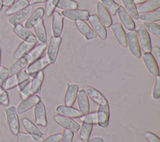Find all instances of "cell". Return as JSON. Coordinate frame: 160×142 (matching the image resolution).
<instances>
[{"instance_id":"56","label":"cell","mask_w":160,"mask_h":142,"mask_svg":"<svg viewBox=\"0 0 160 142\" xmlns=\"http://www.w3.org/2000/svg\"><path fill=\"white\" fill-rule=\"evenodd\" d=\"M1 66V49L0 47V67Z\"/></svg>"},{"instance_id":"45","label":"cell","mask_w":160,"mask_h":142,"mask_svg":"<svg viewBox=\"0 0 160 142\" xmlns=\"http://www.w3.org/2000/svg\"><path fill=\"white\" fill-rule=\"evenodd\" d=\"M19 95L22 100H24L28 98V97H29L30 95H32L30 89V83H29L27 85H26L24 88H22L21 90H19Z\"/></svg>"},{"instance_id":"50","label":"cell","mask_w":160,"mask_h":142,"mask_svg":"<svg viewBox=\"0 0 160 142\" xmlns=\"http://www.w3.org/2000/svg\"><path fill=\"white\" fill-rule=\"evenodd\" d=\"M153 51L155 55L154 58L158 64L160 62V48L158 46H155L153 48Z\"/></svg>"},{"instance_id":"31","label":"cell","mask_w":160,"mask_h":142,"mask_svg":"<svg viewBox=\"0 0 160 142\" xmlns=\"http://www.w3.org/2000/svg\"><path fill=\"white\" fill-rule=\"evenodd\" d=\"M34 31L35 32L36 38L43 44H46L48 41L47 33L46 31V28L44 24V21L41 19L34 26Z\"/></svg>"},{"instance_id":"7","label":"cell","mask_w":160,"mask_h":142,"mask_svg":"<svg viewBox=\"0 0 160 142\" xmlns=\"http://www.w3.org/2000/svg\"><path fill=\"white\" fill-rule=\"evenodd\" d=\"M92 29L96 34L98 37L102 39L105 40L107 37V31L99 20L97 14L89 15L88 19Z\"/></svg>"},{"instance_id":"12","label":"cell","mask_w":160,"mask_h":142,"mask_svg":"<svg viewBox=\"0 0 160 142\" xmlns=\"http://www.w3.org/2000/svg\"><path fill=\"white\" fill-rule=\"evenodd\" d=\"M41 100L40 97L37 94H32L28 98L22 100L20 103L16 108L18 114H22L34 107L39 101Z\"/></svg>"},{"instance_id":"41","label":"cell","mask_w":160,"mask_h":142,"mask_svg":"<svg viewBox=\"0 0 160 142\" xmlns=\"http://www.w3.org/2000/svg\"><path fill=\"white\" fill-rule=\"evenodd\" d=\"M18 80L16 78V75H9L8 78L6 80V81L4 82V83L2 85V87L5 90H11L16 87L18 86Z\"/></svg>"},{"instance_id":"22","label":"cell","mask_w":160,"mask_h":142,"mask_svg":"<svg viewBox=\"0 0 160 142\" xmlns=\"http://www.w3.org/2000/svg\"><path fill=\"white\" fill-rule=\"evenodd\" d=\"M74 23L79 32L86 38V40H90L96 37V34L85 21L77 20L75 21Z\"/></svg>"},{"instance_id":"24","label":"cell","mask_w":160,"mask_h":142,"mask_svg":"<svg viewBox=\"0 0 160 142\" xmlns=\"http://www.w3.org/2000/svg\"><path fill=\"white\" fill-rule=\"evenodd\" d=\"M84 90L88 97H89L93 102L98 104V105L108 102L106 97L99 90H98L93 87L86 86Z\"/></svg>"},{"instance_id":"32","label":"cell","mask_w":160,"mask_h":142,"mask_svg":"<svg viewBox=\"0 0 160 142\" xmlns=\"http://www.w3.org/2000/svg\"><path fill=\"white\" fill-rule=\"evenodd\" d=\"M29 5L28 0H17L13 3L12 6L9 7L8 9L5 11V14L6 16L13 15L19 11L24 9Z\"/></svg>"},{"instance_id":"19","label":"cell","mask_w":160,"mask_h":142,"mask_svg":"<svg viewBox=\"0 0 160 142\" xmlns=\"http://www.w3.org/2000/svg\"><path fill=\"white\" fill-rule=\"evenodd\" d=\"M98 16L105 27H109L112 24V20L110 13L102 4L99 1L96 4Z\"/></svg>"},{"instance_id":"29","label":"cell","mask_w":160,"mask_h":142,"mask_svg":"<svg viewBox=\"0 0 160 142\" xmlns=\"http://www.w3.org/2000/svg\"><path fill=\"white\" fill-rule=\"evenodd\" d=\"M29 65V62L26 54L17 59L12 65L9 70V75L16 74L18 72L24 70Z\"/></svg>"},{"instance_id":"18","label":"cell","mask_w":160,"mask_h":142,"mask_svg":"<svg viewBox=\"0 0 160 142\" xmlns=\"http://www.w3.org/2000/svg\"><path fill=\"white\" fill-rule=\"evenodd\" d=\"M111 28L118 43L122 47H127L128 43L126 34L122 25L119 22H116L112 24L111 26Z\"/></svg>"},{"instance_id":"25","label":"cell","mask_w":160,"mask_h":142,"mask_svg":"<svg viewBox=\"0 0 160 142\" xmlns=\"http://www.w3.org/2000/svg\"><path fill=\"white\" fill-rule=\"evenodd\" d=\"M63 17L58 11L52 13V32L53 36L59 37L63 29Z\"/></svg>"},{"instance_id":"34","label":"cell","mask_w":160,"mask_h":142,"mask_svg":"<svg viewBox=\"0 0 160 142\" xmlns=\"http://www.w3.org/2000/svg\"><path fill=\"white\" fill-rule=\"evenodd\" d=\"M124 6V9L128 12V13L130 15V16L135 19H139V14L137 11L136 6L133 0H121Z\"/></svg>"},{"instance_id":"55","label":"cell","mask_w":160,"mask_h":142,"mask_svg":"<svg viewBox=\"0 0 160 142\" xmlns=\"http://www.w3.org/2000/svg\"><path fill=\"white\" fill-rule=\"evenodd\" d=\"M3 2H2V0H0V11L2 9V7H3Z\"/></svg>"},{"instance_id":"11","label":"cell","mask_w":160,"mask_h":142,"mask_svg":"<svg viewBox=\"0 0 160 142\" xmlns=\"http://www.w3.org/2000/svg\"><path fill=\"white\" fill-rule=\"evenodd\" d=\"M53 119L56 123L66 130H71L72 132H76L80 129V125L72 118L56 115L54 116Z\"/></svg>"},{"instance_id":"6","label":"cell","mask_w":160,"mask_h":142,"mask_svg":"<svg viewBox=\"0 0 160 142\" xmlns=\"http://www.w3.org/2000/svg\"><path fill=\"white\" fill-rule=\"evenodd\" d=\"M62 41V38L59 37L51 36L50 42L47 47V55L51 64H54L57 59V56L59 52L60 45Z\"/></svg>"},{"instance_id":"28","label":"cell","mask_w":160,"mask_h":142,"mask_svg":"<svg viewBox=\"0 0 160 142\" xmlns=\"http://www.w3.org/2000/svg\"><path fill=\"white\" fill-rule=\"evenodd\" d=\"M44 72L40 71L38 72L33 77L30 82V89L32 94H39L41 92V86L44 80Z\"/></svg>"},{"instance_id":"33","label":"cell","mask_w":160,"mask_h":142,"mask_svg":"<svg viewBox=\"0 0 160 142\" xmlns=\"http://www.w3.org/2000/svg\"><path fill=\"white\" fill-rule=\"evenodd\" d=\"M21 121L24 128H25V130L27 131L28 133L39 136V137L42 136L43 133H42V131L28 118H23Z\"/></svg>"},{"instance_id":"3","label":"cell","mask_w":160,"mask_h":142,"mask_svg":"<svg viewBox=\"0 0 160 142\" xmlns=\"http://www.w3.org/2000/svg\"><path fill=\"white\" fill-rule=\"evenodd\" d=\"M136 32L140 48L144 52H151L152 50L151 38L144 26H139Z\"/></svg>"},{"instance_id":"16","label":"cell","mask_w":160,"mask_h":142,"mask_svg":"<svg viewBox=\"0 0 160 142\" xmlns=\"http://www.w3.org/2000/svg\"><path fill=\"white\" fill-rule=\"evenodd\" d=\"M61 15L70 20L72 21H88L89 13L85 9H72L68 11H62Z\"/></svg>"},{"instance_id":"20","label":"cell","mask_w":160,"mask_h":142,"mask_svg":"<svg viewBox=\"0 0 160 142\" xmlns=\"http://www.w3.org/2000/svg\"><path fill=\"white\" fill-rule=\"evenodd\" d=\"M44 14V9L43 7H39L36 8L31 12L30 16L26 19L24 24V27L28 29L34 27V26L42 19Z\"/></svg>"},{"instance_id":"9","label":"cell","mask_w":160,"mask_h":142,"mask_svg":"<svg viewBox=\"0 0 160 142\" xmlns=\"http://www.w3.org/2000/svg\"><path fill=\"white\" fill-rule=\"evenodd\" d=\"M34 115L36 125L42 127H46L48 125L46 108L42 100L39 101L34 106Z\"/></svg>"},{"instance_id":"4","label":"cell","mask_w":160,"mask_h":142,"mask_svg":"<svg viewBox=\"0 0 160 142\" xmlns=\"http://www.w3.org/2000/svg\"><path fill=\"white\" fill-rule=\"evenodd\" d=\"M93 125V120L91 114L89 113L88 114L84 115L82 120V125L80 127L79 133V138L82 142H86L89 139Z\"/></svg>"},{"instance_id":"58","label":"cell","mask_w":160,"mask_h":142,"mask_svg":"<svg viewBox=\"0 0 160 142\" xmlns=\"http://www.w3.org/2000/svg\"><path fill=\"white\" fill-rule=\"evenodd\" d=\"M1 103H0V106H1Z\"/></svg>"},{"instance_id":"52","label":"cell","mask_w":160,"mask_h":142,"mask_svg":"<svg viewBox=\"0 0 160 142\" xmlns=\"http://www.w3.org/2000/svg\"><path fill=\"white\" fill-rule=\"evenodd\" d=\"M86 142H103V139L101 137H94L92 139H89Z\"/></svg>"},{"instance_id":"51","label":"cell","mask_w":160,"mask_h":142,"mask_svg":"<svg viewBox=\"0 0 160 142\" xmlns=\"http://www.w3.org/2000/svg\"><path fill=\"white\" fill-rule=\"evenodd\" d=\"M15 2V0H3V6L6 7H10Z\"/></svg>"},{"instance_id":"8","label":"cell","mask_w":160,"mask_h":142,"mask_svg":"<svg viewBox=\"0 0 160 142\" xmlns=\"http://www.w3.org/2000/svg\"><path fill=\"white\" fill-rule=\"evenodd\" d=\"M14 33L23 41L36 44L38 42V39L36 36L29 29L25 28L21 24L16 25L12 29Z\"/></svg>"},{"instance_id":"47","label":"cell","mask_w":160,"mask_h":142,"mask_svg":"<svg viewBox=\"0 0 160 142\" xmlns=\"http://www.w3.org/2000/svg\"><path fill=\"white\" fill-rule=\"evenodd\" d=\"M62 136V134L59 133L53 134L46 137L45 139H43L41 142H60Z\"/></svg>"},{"instance_id":"27","label":"cell","mask_w":160,"mask_h":142,"mask_svg":"<svg viewBox=\"0 0 160 142\" xmlns=\"http://www.w3.org/2000/svg\"><path fill=\"white\" fill-rule=\"evenodd\" d=\"M160 0H149L136 7L138 14H143L159 9Z\"/></svg>"},{"instance_id":"15","label":"cell","mask_w":160,"mask_h":142,"mask_svg":"<svg viewBox=\"0 0 160 142\" xmlns=\"http://www.w3.org/2000/svg\"><path fill=\"white\" fill-rule=\"evenodd\" d=\"M142 60L147 69L152 75L155 77L159 75L158 64L151 52H144L142 55Z\"/></svg>"},{"instance_id":"43","label":"cell","mask_w":160,"mask_h":142,"mask_svg":"<svg viewBox=\"0 0 160 142\" xmlns=\"http://www.w3.org/2000/svg\"><path fill=\"white\" fill-rule=\"evenodd\" d=\"M152 97L154 99L157 100L160 97V77H156L152 91Z\"/></svg>"},{"instance_id":"54","label":"cell","mask_w":160,"mask_h":142,"mask_svg":"<svg viewBox=\"0 0 160 142\" xmlns=\"http://www.w3.org/2000/svg\"><path fill=\"white\" fill-rule=\"evenodd\" d=\"M134 1V2L135 3V4H141L147 1H149V0H133Z\"/></svg>"},{"instance_id":"5","label":"cell","mask_w":160,"mask_h":142,"mask_svg":"<svg viewBox=\"0 0 160 142\" xmlns=\"http://www.w3.org/2000/svg\"><path fill=\"white\" fill-rule=\"evenodd\" d=\"M109 116L110 110L109 103L107 102L99 105L98 110L96 111L97 124L102 128L108 127L109 122Z\"/></svg>"},{"instance_id":"10","label":"cell","mask_w":160,"mask_h":142,"mask_svg":"<svg viewBox=\"0 0 160 142\" xmlns=\"http://www.w3.org/2000/svg\"><path fill=\"white\" fill-rule=\"evenodd\" d=\"M126 37L128 45L131 53L136 58L139 59L141 57V51L136 31H129L126 34Z\"/></svg>"},{"instance_id":"36","label":"cell","mask_w":160,"mask_h":142,"mask_svg":"<svg viewBox=\"0 0 160 142\" xmlns=\"http://www.w3.org/2000/svg\"><path fill=\"white\" fill-rule=\"evenodd\" d=\"M17 136L18 142H41L43 140L42 137L21 131H19Z\"/></svg>"},{"instance_id":"39","label":"cell","mask_w":160,"mask_h":142,"mask_svg":"<svg viewBox=\"0 0 160 142\" xmlns=\"http://www.w3.org/2000/svg\"><path fill=\"white\" fill-rule=\"evenodd\" d=\"M143 26L148 32L154 35L158 38L160 37V26L158 24H156L154 22H144Z\"/></svg>"},{"instance_id":"42","label":"cell","mask_w":160,"mask_h":142,"mask_svg":"<svg viewBox=\"0 0 160 142\" xmlns=\"http://www.w3.org/2000/svg\"><path fill=\"white\" fill-rule=\"evenodd\" d=\"M58 0H47L45 4L44 12L47 17L51 16L56 7Z\"/></svg>"},{"instance_id":"26","label":"cell","mask_w":160,"mask_h":142,"mask_svg":"<svg viewBox=\"0 0 160 142\" xmlns=\"http://www.w3.org/2000/svg\"><path fill=\"white\" fill-rule=\"evenodd\" d=\"M47 47V44L43 43L38 44L36 45H35L32 49L28 54H26L29 64L40 58L44 53V50L46 49Z\"/></svg>"},{"instance_id":"49","label":"cell","mask_w":160,"mask_h":142,"mask_svg":"<svg viewBox=\"0 0 160 142\" xmlns=\"http://www.w3.org/2000/svg\"><path fill=\"white\" fill-rule=\"evenodd\" d=\"M144 135L148 142H160L159 138L152 132L146 131Z\"/></svg>"},{"instance_id":"57","label":"cell","mask_w":160,"mask_h":142,"mask_svg":"<svg viewBox=\"0 0 160 142\" xmlns=\"http://www.w3.org/2000/svg\"><path fill=\"white\" fill-rule=\"evenodd\" d=\"M4 90V88L2 87V86H1V85H0V92H2Z\"/></svg>"},{"instance_id":"40","label":"cell","mask_w":160,"mask_h":142,"mask_svg":"<svg viewBox=\"0 0 160 142\" xmlns=\"http://www.w3.org/2000/svg\"><path fill=\"white\" fill-rule=\"evenodd\" d=\"M102 5L106 8L111 15H115L117 13L118 9L119 6L114 0H100Z\"/></svg>"},{"instance_id":"30","label":"cell","mask_w":160,"mask_h":142,"mask_svg":"<svg viewBox=\"0 0 160 142\" xmlns=\"http://www.w3.org/2000/svg\"><path fill=\"white\" fill-rule=\"evenodd\" d=\"M35 45L36 44L34 43L28 42L26 41L22 42L14 52L13 59L17 60L24 55L25 54H28Z\"/></svg>"},{"instance_id":"13","label":"cell","mask_w":160,"mask_h":142,"mask_svg":"<svg viewBox=\"0 0 160 142\" xmlns=\"http://www.w3.org/2000/svg\"><path fill=\"white\" fill-rule=\"evenodd\" d=\"M34 7L32 5L29 4L28 7L24 8V9L19 11L18 12L13 14L11 17L8 19V22L12 25L15 26L16 25L19 24L25 20H26L28 17L30 16L31 12H32Z\"/></svg>"},{"instance_id":"17","label":"cell","mask_w":160,"mask_h":142,"mask_svg":"<svg viewBox=\"0 0 160 142\" xmlns=\"http://www.w3.org/2000/svg\"><path fill=\"white\" fill-rule=\"evenodd\" d=\"M57 115L70 118H79L83 116L79 110L72 107L66 105H58L56 108Z\"/></svg>"},{"instance_id":"53","label":"cell","mask_w":160,"mask_h":142,"mask_svg":"<svg viewBox=\"0 0 160 142\" xmlns=\"http://www.w3.org/2000/svg\"><path fill=\"white\" fill-rule=\"evenodd\" d=\"M47 0H29V2L31 4H37V3H44L46 2Z\"/></svg>"},{"instance_id":"2","label":"cell","mask_w":160,"mask_h":142,"mask_svg":"<svg viewBox=\"0 0 160 142\" xmlns=\"http://www.w3.org/2000/svg\"><path fill=\"white\" fill-rule=\"evenodd\" d=\"M51 64L47 54L41 56L38 59L30 63L26 69V72L30 77H33L38 72L43 70Z\"/></svg>"},{"instance_id":"14","label":"cell","mask_w":160,"mask_h":142,"mask_svg":"<svg viewBox=\"0 0 160 142\" xmlns=\"http://www.w3.org/2000/svg\"><path fill=\"white\" fill-rule=\"evenodd\" d=\"M118 18L120 20L121 24L124 26V27L128 31H134L136 28L135 23L132 19V18L130 16V15L128 13L124 7L122 6H119L118 11H117Z\"/></svg>"},{"instance_id":"38","label":"cell","mask_w":160,"mask_h":142,"mask_svg":"<svg viewBox=\"0 0 160 142\" xmlns=\"http://www.w3.org/2000/svg\"><path fill=\"white\" fill-rule=\"evenodd\" d=\"M56 7L63 11L76 9L78 7V4L74 0H58Z\"/></svg>"},{"instance_id":"21","label":"cell","mask_w":160,"mask_h":142,"mask_svg":"<svg viewBox=\"0 0 160 142\" xmlns=\"http://www.w3.org/2000/svg\"><path fill=\"white\" fill-rule=\"evenodd\" d=\"M76 98L78 107L81 113L83 115L88 114L89 113V102L84 89H81L78 91Z\"/></svg>"},{"instance_id":"23","label":"cell","mask_w":160,"mask_h":142,"mask_svg":"<svg viewBox=\"0 0 160 142\" xmlns=\"http://www.w3.org/2000/svg\"><path fill=\"white\" fill-rule=\"evenodd\" d=\"M79 91V86L77 84H68V87L64 95L65 105L72 107L76 100Z\"/></svg>"},{"instance_id":"35","label":"cell","mask_w":160,"mask_h":142,"mask_svg":"<svg viewBox=\"0 0 160 142\" xmlns=\"http://www.w3.org/2000/svg\"><path fill=\"white\" fill-rule=\"evenodd\" d=\"M139 19L141 21L149 22H158L160 21V10L158 9L151 12L143 13L139 16Z\"/></svg>"},{"instance_id":"48","label":"cell","mask_w":160,"mask_h":142,"mask_svg":"<svg viewBox=\"0 0 160 142\" xmlns=\"http://www.w3.org/2000/svg\"><path fill=\"white\" fill-rule=\"evenodd\" d=\"M0 103L3 106H8L9 103V94L7 90H4L0 92Z\"/></svg>"},{"instance_id":"46","label":"cell","mask_w":160,"mask_h":142,"mask_svg":"<svg viewBox=\"0 0 160 142\" xmlns=\"http://www.w3.org/2000/svg\"><path fill=\"white\" fill-rule=\"evenodd\" d=\"M62 138L61 142H72L74 136V132L69 130H64L62 134Z\"/></svg>"},{"instance_id":"1","label":"cell","mask_w":160,"mask_h":142,"mask_svg":"<svg viewBox=\"0 0 160 142\" xmlns=\"http://www.w3.org/2000/svg\"><path fill=\"white\" fill-rule=\"evenodd\" d=\"M4 111L6 116L7 122L11 132L13 135H17L18 133L19 132L20 125L18 115L16 113V107L12 105L8 108H6L4 109Z\"/></svg>"},{"instance_id":"37","label":"cell","mask_w":160,"mask_h":142,"mask_svg":"<svg viewBox=\"0 0 160 142\" xmlns=\"http://www.w3.org/2000/svg\"><path fill=\"white\" fill-rule=\"evenodd\" d=\"M16 75L18 83V87L19 90L30 83V76L28 75L26 70H22L18 72Z\"/></svg>"},{"instance_id":"44","label":"cell","mask_w":160,"mask_h":142,"mask_svg":"<svg viewBox=\"0 0 160 142\" xmlns=\"http://www.w3.org/2000/svg\"><path fill=\"white\" fill-rule=\"evenodd\" d=\"M9 76V70L4 66L0 67V85L2 86L6 80Z\"/></svg>"}]
</instances>
